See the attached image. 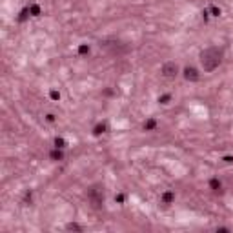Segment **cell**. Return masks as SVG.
I'll return each instance as SVG.
<instances>
[{
  "label": "cell",
  "mask_w": 233,
  "mask_h": 233,
  "mask_svg": "<svg viewBox=\"0 0 233 233\" xmlns=\"http://www.w3.org/2000/svg\"><path fill=\"white\" fill-rule=\"evenodd\" d=\"M217 231H231L230 228H217Z\"/></svg>",
  "instance_id": "obj_23"
},
{
  "label": "cell",
  "mask_w": 233,
  "mask_h": 233,
  "mask_svg": "<svg viewBox=\"0 0 233 233\" xmlns=\"http://www.w3.org/2000/svg\"><path fill=\"white\" fill-rule=\"evenodd\" d=\"M210 13H211L213 17H221V13H222V11H221V7H217V6H210Z\"/></svg>",
  "instance_id": "obj_17"
},
{
  "label": "cell",
  "mask_w": 233,
  "mask_h": 233,
  "mask_svg": "<svg viewBox=\"0 0 233 233\" xmlns=\"http://www.w3.org/2000/svg\"><path fill=\"white\" fill-rule=\"evenodd\" d=\"M162 75L166 77V78H177L180 73V67H179V64L175 62V60H168V62H164L162 64Z\"/></svg>",
  "instance_id": "obj_4"
},
{
  "label": "cell",
  "mask_w": 233,
  "mask_h": 233,
  "mask_svg": "<svg viewBox=\"0 0 233 233\" xmlns=\"http://www.w3.org/2000/svg\"><path fill=\"white\" fill-rule=\"evenodd\" d=\"M124 201H126L124 193H116V195H115V202H118V204H124Z\"/></svg>",
  "instance_id": "obj_18"
},
{
  "label": "cell",
  "mask_w": 233,
  "mask_h": 233,
  "mask_svg": "<svg viewBox=\"0 0 233 233\" xmlns=\"http://www.w3.org/2000/svg\"><path fill=\"white\" fill-rule=\"evenodd\" d=\"M208 186H210V190H213V191H221V190H222V184H221V180L217 179V177L210 179Z\"/></svg>",
  "instance_id": "obj_10"
},
{
  "label": "cell",
  "mask_w": 233,
  "mask_h": 233,
  "mask_svg": "<svg viewBox=\"0 0 233 233\" xmlns=\"http://www.w3.org/2000/svg\"><path fill=\"white\" fill-rule=\"evenodd\" d=\"M100 46V49H104L106 53L113 55V57H122V55H126L131 51V46L126 42H122V40H118V38H106V40H100L98 42Z\"/></svg>",
  "instance_id": "obj_2"
},
{
  "label": "cell",
  "mask_w": 233,
  "mask_h": 233,
  "mask_svg": "<svg viewBox=\"0 0 233 233\" xmlns=\"http://www.w3.org/2000/svg\"><path fill=\"white\" fill-rule=\"evenodd\" d=\"M107 131V122H98L95 127H93V135L95 137H100L102 133H106Z\"/></svg>",
  "instance_id": "obj_7"
},
{
  "label": "cell",
  "mask_w": 233,
  "mask_h": 233,
  "mask_svg": "<svg viewBox=\"0 0 233 233\" xmlns=\"http://www.w3.org/2000/svg\"><path fill=\"white\" fill-rule=\"evenodd\" d=\"M49 97H51L53 100H60V93H58L57 89H51V91H49Z\"/></svg>",
  "instance_id": "obj_19"
},
{
  "label": "cell",
  "mask_w": 233,
  "mask_h": 233,
  "mask_svg": "<svg viewBox=\"0 0 233 233\" xmlns=\"http://www.w3.org/2000/svg\"><path fill=\"white\" fill-rule=\"evenodd\" d=\"M46 120H47V122H51V124H53L55 120H57V116H55L53 113H47V115H46Z\"/></svg>",
  "instance_id": "obj_21"
},
{
  "label": "cell",
  "mask_w": 233,
  "mask_h": 233,
  "mask_svg": "<svg viewBox=\"0 0 233 233\" xmlns=\"http://www.w3.org/2000/svg\"><path fill=\"white\" fill-rule=\"evenodd\" d=\"M222 58H224V47H219V46H210V47L202 49L201 55H199V60H201L204 73L215 71L221 66Z\"/></svg>",
  "instance_id": "obj_1"
},
{
  "label": "cell",
  "mask_w": 233,
  "mask_h": 233,
  "mask_svg": "<svg viewBox=\"0 0 233 233\" xmlns=\"http://www.w3.org/2000/svg\"><path fill=\"white\" fill-rule=\"evenodd\" d=\"M224 162H226V164H233V157H231V155H226V157H224Z\"/></svg>",
  "instance_id": "obj_22"
},
{
  "label": "cell",
  "mask_w": 233,
  "mask_h": 233,
  "mask_svg": "<svg viewBox=\"0 0 233 233\" xmlns=\"http://www.w3.org/2000/svg\"><path fill=\"white\" fill-rule=\"evenodd\" d=\"M66 230H69V231H82V226L77 222H69L66 226Z\"/></svg>",
  "instance_id": "obj_15"
},
{
  "label": "cell",
  "mask_w": 233,
  "mask_h": 233,
  "mask_svg": "<svg viewBox=\"0 0 233 233\" xmlns=\"http://www.w3.org/2000/svg\"><path fill=\"white\" fill-rule=\"evenodd\" d=\"M29 13H31V17H38V15L42 13V7H40L38 4H31V6H29Z\"/></svg>",
  "instance_id": "obj_13"
},
{
  "label": "cell",
  "mask_w": 233,
  "mask_h": 233,
  "mask_svg": "<svg viewBox=\"0 0 233 233\" xmlns=\"http://www.w3.org/2000/svg\"><path fill=\"white\" fill-rule=\"evenodd\" d=\"M53 144H55V148H60V149H64L66 146H67V142H66V140H64L62 137H57V138H55V142H53Z\"/></svg>",
  "instance_id": "obj_14"
},
{
  "label": "cell",
  "mask_w": 233,
  "mask_h": 233,
  "mask_svg": "<svg viewBox=\"0 0 233 233\" xmlns=\"http://www.w3.org/2000/svg\"><path fill=\"white\" fill-rule=\"evenodd\" d=\"M31 199H33L31 191H27V193H26V197H24V202H26V204H31Z\"/></svg>",
  "instance_id": "obj_20"
},
{
  "label": "cell",
  "mask_w": 233,
  "mask_h": 233,
  "mask_svg": "<svg viewBox=\"0 0 233 233\" xmlns=\"http://www.w3.org/2000/svg\"><path fill=\"white\" fill-rule=\"evenodd\" d=\"M184 78H186L188 82H199V80H201V73H199L197 67L186 66V67H184Z\"/></svg>",
  "instance_id": "obj_5"
},
{
  "label": "cell",
  "mask_w": 233,
  "mask_h": 233,
  "mask_svg": "<svg viewBox=\"0 0 233 233\" xmlns=\"http://www.w3.org/2000/svg\"><path fill=\"white\" fill-rule=\"evenodd\" d=\"M49 159L55 160V162H60V160H64V149L60 148H55L49 151Z\"/></svg>",
  "instance_id": "obj_6"
},
{
  "label": "cell",
  "mask_w": 233,
  "mask_h": 233,
  "mask_svg": "<svg viewBox=\"0 0 233 233\" xmlns=\"http://www.w3.org/2000/svg\"><path fill=\"white\" fill-rule=\"evenodd\" d=\"M159 126V122H157V118H148L146 122H144V129L146 131H155Z\"/></svg>",
  "instance_id": "obj_9"
},
{
  "label": "cell",
  "mask_w": 233,
  "mask_h": 233,
  "mask_svg": "<svg viewBox=\"0 0 233 233\" xmlns=\"http://www.w3.org/2000/svg\"><path fill=\"white\" fill-rule=\"evenodd\" d=\"M160 201H162V204H171V202L175 201V193L173 191H164L162 193V197H160Z\"/></svg>",
  "instance_id": "obj_8"
},
{
  "label": "cell",
  "mask_w": 233,
  "mask_h": 233,
  "mask_svg": "<svg viewBox=\"0 0 233 233\" xmlns=\"http://www.w3.org/2000/svg\"><path fill=\"white\" fill-rule=\"evenodd\" d=\"M29 17H31V13H29V6H27V7H24V9L20 11V15H18V22H26Z\"/></svg>",
  "instance_id": "obj_12"
},
{
  "label": "cell",
  "mask_w": 233,
  "mask_h": 233,
  "mask_svg": "<svg viewBox=\"0 0 233 233\" xmlns=\"http://www.w3.org/2000/svg\"><path fill=\"white\" fill-rule=\"evenodd\" d=\"M77 53L80 55V57L89 55V53H91V47H89V44H80V46H78V49H77Z\"/></svg>",
  "instance_id": "obj_11"
},
{
  "label": "cell",
  "mask_w": 233,
  "mask_h": 233,
  "mask_svg": "<svg viewBox=\"0 0 233 233\" xmlns=\"http://www.w3.org/2000/svg\"><path fill=\"white\" fill-rule=\"evenodd\" d=\"M86 197H87V201L93 204V208H102L104 206V188L100 184H95V186L87 188Z\"/></svg>",
  "instance_id": "obj_3"
},
{
  "label": "cell",
  "mask_w": 233,
  "mask_h": 233,
  "mask_svg": "<svg viewBox=\"0 0 233 233\" xmlns=\"http://www.w3.org/2000/svg\"><path fill=\"white\" fill-rule=\"evenodd\" d=\"M170 100H171V95H170V93H166V95H160V97H159V102H160V104H164V106H166V104H170Z\"/></svg>",
  "instance_id": "obj_16"
}]
</instances>
